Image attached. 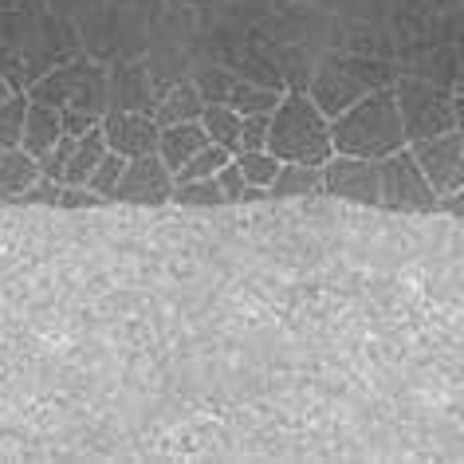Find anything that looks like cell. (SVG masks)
I'll use <instances>...</instances> for the list:
<instances>
[{
    "mask_svg": "<svg viewBox=\"0 0 464 464\" xmlns=\"http://www.w3.org/2000/svg\"><path fill=\"white\" fill-rule=\"evenodd\" d=\"M331 142H334V154H351V158H366V161H382V158H390L393 150L410 146L393 87L370 91L354 107L334 114Z\"/></svg>",
    "mask_w": 464,
    "mask_h": 464,
    "instance_id": "1",
    "label": "cell"
},
{
    "mask_svg": "<svg viewBox=\"0 0 464 464\" xmlns=\"http://www.w3.org/2000/svg\"><path fill=\"white\" fill-rule=\"evenodd\" d=\"M280 161H299V166H327L334 154L331 142V119L319 111L304 87H287L284 99L276 102L268 122V146Z\"/></svg>",
    "mask_w": 464,
    "mask_h": 464,
    "instance_id": "2",
    "label": "cell"
},
{
    "mask_svg": "<svg viewBox=\"0 0 464 464\" xmlns=\"http://www.w3.org/2000/svg\"><path fill=\"white\" fill-rule=\"evenodd\" d=\"M401 72L386 60L374 55H327L319 63L315 79H311V99L319 102V111L334 119L346 107H354L358 99H366L378 87H393V79Z\"/></svg>",
    "mask_w": 464,
    "mask_h": 464,
    "instance_id": "3",
    "label": "cell"
},
{
    "mask_svg": "<svg viewBox=\"0 0 464 464\" xmlns=\"http://www.w3.org/2000/svg\"><path fill=\"white\" fill-rule=\"evenodd\" d=\"M24 91L32 102H48L55 111L102 119L107 114V63L91 60V55H72V60L55 63L52 72H44Z\"/></svg>",
    "mask_w": 464,
    "mask_h": 464,
    "instance_id": "4",
    "label": "cell"
},
{
    "mask_svg": "<svg viewBox=\"0 0 464 464\" xmlns=\"http://www.w3.org/2000/svg\"><path fill=\"white\" fill-rule=\"evenodd\" d=\"M393 95H398V111L405 122V138L421 142V138H437L457 130V111H452V91L433 83L421 75H398L393 79Z\"/></svg>",
    "mask_w": 464,
    "mask_h": 464,
    "instance_id": "5",
    "label": "cell"
},
{
    "mask_svg": "<svg viewBox=\"0 0 464 464\" xmlns=\"http://www.w3.org/2000/svg\"><path fill=\"white\" fill-rule=\"evenodd\" d=\"M378 173H382V208H390V213H437L440 197L429 185L421 161L413 158L410 146L382 158Z\"/></svg>",
    "mask_w": 464,
    "mask_h": 464,
    "instance_id": "6",
    "label": "cell"
},
{
    "mask_svg": "<svg viewBox=\"0 0 464 464\" xmlns=\"http://www.w3.org/2000/svg\"><path fill=\"white\" fill-rule=\"evenodd\" d=\"M323 193L339 197V201H354L366 208H382V173L378 161L351 158V154H331L323 166Z\"/></svg>",
    "mask_w": 464,
    "mask_h": 464,
    "instance_id": "7",
    "label": "cell"
},
{
    "mask_svg": "<svg viewBox=\"0 0 464 464\" xmlns=\"http://www.w3.org/2000/svg\"><path fill=\"white\" fill-rule=\"evenodd\" d=\"M111 201L119 205H142V208H158V205H173V173L158 154L146 158H130L122 169V181L114 189Z\"/></svg>",
    "mask_w": 464,
    "mask_h": 464,
    "instance_id": "8",
    "label": "cell"
},
{
    "mask_svg": "<svg viewBox=\"0 0 464 464\" xmlns=\"http://www.w3.org/2000/svg\"><path fill=\"white\" fill-rule=\"evenodd\" d=\"M161 95L154 72L142 60H119L107 67V111H154Z\"/></svg>",
    "mask_w": 464,
    "mask_h": 464,
    "instance_id": "9",
    "label": "cell"
},
{
    "mask_svg": "<svg viewBox=\"0 0 464 464\" xmlns=\"http://www.w3.org/2000/svg\"><path fill=\"white\" fill-rule=\"evenodd\" d=\"M99 126H102V138H107V150L122 154L126 161L158 154L161 126L154 122V114H146V111H107Z\"/></svg>",
    "mask_w": 464,
    "mask_h": 464,
    "instance_id": "10",
    "label": "cell"
},
{
    "mask_svg": "<svg viewBox=\"0 0 464 464\" xmlns=\"http://www.w3.org/2000/svg\"><path fill=\"white\" fill-rule=\"evenodd\" d=\"M410 150H413V158L421 161V169H425L429 185L437 189V197H449L457 189V173L464 161V134L460 130L421 138V142H410Z\"/></svg>",
    "mask_w": 464,
    "mask_h": 464,
    "instance_id": "11",
    "label": "cell"
},
{
    "mask_svg": "<svg viewBox=\"0 0 464 464\" xmlns=\"http://www.w3.org/2000/svg\"><path fill=\"white\" fill-rule=\"evenodd\" d=\"M201 111H205L201 91H197V83L189 75H181V79H173L169 87H161V95H158L150 114H154L158 126H178V122H197Z\"/></svg>",
    "mask_w": 464,
    "mask_h": 464,
    "instance_id": "12",
    "label": "cell"
},
{
    "mask_svg": "<svg viewBox=\"0 0 464 464\" xmlns=\"http://www.w3.org/2000/svg\"><path fill=\"white\" fill-rule=\"evenodd\" d=\"M40 178H44L40 158H32L24 146L0 150V205H16Z\"/></svg>",
    "mask_w": 464,
    "mask_h": 464,
    "instance_id": "13",
    "label": "cell"
},
{
    "mask_svg": "<svg viewBox=\"0 0 464 464\" xmlns=\"http://www.w3.org/2000/svg\"><path fill=\"white\" fill-rule=\"evenodd\" d=\"M63 138V114L48 107V102H32L28 99V114H24V134H20V146L28 150L32 158H44L48 150Z\"/></svg>",
    "mask_w": 464,
    "mask_h": 464,
    "instance_id": "14",
    "label": "cell"
},
{
    "mask_svg": "<svg viewBox=\"0 0 464 464\" xmlns=\"http://www.w3.org/2000/svg\"><path fill=\"white\" fill-rule=\"evenodd\" d=\"M208 146V134L201 130V122H178V126H161L158 134V158L173 169H181L185 161H189L197 150Z\"/></svg>",
    "mask_w": 464,
    "mask_h": 464,
    "instance_id": "15",
    "label": "cell"
},
{
    "mask_svg": "<svg viewBox=\"0 0 464 464\" xmlns=\"http://www.w3.org/2000/svg\"><path fill=\"white\" fill-rule=\"evenodd\" d=\"M107 154V138H102V126H91L87 134L75 138V150L67 158V169H63V181L60 185H87L95 166Z\"/></svg>",
    "mask_w": 464,
    "mask_h": 464,
    "instance_id": "16",
    "label": "cell"
},
{
    "mask_svg": "<svg viewBox=\"0 0 464 464\" xmlns=\"http://www.w3.org/2000/svg\"><path fill=\"white\" fill-rule=\"evenodd\" d=\"M272 201L284 197H323V166H299V161H284L276 181L268 185Z\"/></svg>",
    "mask_w": 464,
    "mask_h": 464,
    "instance_id": "17",
    "label": "cell"
},
{
    "mask_svg": "<svg viewBox=\"0 0 464 464\" xmlns=\"http://www.w3.org/2000/svg\"><path fill=\"white\" fill-rule=\"evenodd\" d=\"M280 99H284V87L260 83V79H245V75H237V83L228 91V107L240 111V114H272Z\"/></svg>",
    "mask_w": 464,
    "mask_h": 464,
    "instance_id": "18",
    "label": "cell"
},
{
    "mask_svg": "<svg viewBox=\"0 0 464 464\" xmlns=\"http://www.w3.org/2000/svg\"><path fill=\"white\" fill-rule=\"evenodd\" d=\"M240 119L245 114L240 111H232L228 102H205V111H201V130L208 134V142H217V146H225L228 154H237V146H240Z\"/></svg>",
    "mask_w": 464,
    "mask_h": 464,
    "instance_id": "19",
    "label": "cell"
},
{
    "mask_svg": "<svg viewBox=\"0 0 464 464\" xmlns=\"http://www.w3.org/2000/svg\"><path fill=\"white\" fill-rule=\"evenodd\" d=\"M24 114H28V91H8V95L0 99V150L20 146Z\"/></svg>",
    "mask_w": 464,
    "mask_h": 464,
    "instance_id": "20",
    "label": "cell"
},
{
    "mask_svg": "<svg viewBox=\"0 0 464 464\" xmlns=\"http://www.w3.org/2000/svg\"><path fill=\"white\" fill-rule=\"evenodd\" d=\"M232 161L240 166L248 185H256V189H268L276 181V173H280L284 161L272 154V150H240V154H232Z\"/></svg>",
    "mask_w": 464,
    "mask_h": 464,
    "instance_id": "21",
    "label": "cell"
},
{
    "mask_svg": "<svg viewBox=\"0 0 464 464\" xmlns=\"http://www.w3.org/2000/svg\"><path fill=\"white\" fill-rule=\"evenodd\" d=\"M173 205H181V208H220L228 201H225V193H220L217 178H197V181L173 185Z\"/></svg>",
    "mask_w": 464,
    "mask_h": 464,
    "instance_id": "22",
    "label": "cell"
},
{
    "mask_svg": "<svg viewBox=\"0 0 464 464\" xmlns=\"http://www.w3.org/2000/svg\"><path fill=\"white\" fill-rule=\"evenodd\" d=\"M232 154L225 146H217V142H208L205 150H197V154L185 161L181 169H173V185H181V181H197V178H217L220 166H225Z\"/></svg>",
    "mask_w": 464,
    "mask_h": 464,
    "instance_id": "23",
    "label": "cell"
},
{
    "mask_svg": "<svg viewBox=\"0 0 464 464\" xmlns=\"http://www.w3.org/2000/svg\"><path fill=\"white\" fill-rule=\"evenodd\" d=\"M197 91H201L205 102H228V91L237 83V72L232 67H220V63H205L201 72L193 75Z\"/></svg>",
    "mask_w": 464,
    "mask_h": 464,
    "instance_id": "24",
    "label": "cell"
},
{
    "mask_svg": "<svg viewBox=\"0 0 464 464\" xmlns=\"http://www.w3.org/2000/svg\"><path fill=\"white\" fill-rule=\"evenodd\" d=\"M122 169H126V158H122V154H114V150H107V154H102V161L95 166V173H91V181H87V185L111 201L114 189H119V181H122Z\"/></svg>",
    "mask_w": 464,
    "mask_h": 464,
    "instance_id": "25",
    "label": "cell"
},
{
    "mask_svg": "<svg viewBox=\"0 0 464 464\" xmlns=\"http://www.w3.org/2000/svg\"><path fill=\"white\" fill-rule=\"evenodd\" d=\"M268 122H272V114H245V119H240V146H237V154H240V150H264V146H268Z\"/></svg>",
    "mask_w": 464,
    "mask_h": 464,
    "instance_id": "26",
    "label": "cell"
},
{
    "mask_svg": "<svg viewBox=\"0 0 464 464\" xmlns=\"http://www.w3.org/2000/svg\"><path fill=\"white\" fill-rule=\"evenodd\" d=\"M217 181H220V193H225V201L228 205H237V201H248V181H245V173H240L237 161H225L217 173Z\"/></svg>",
    "mask_w": 464,
    "mask_h": 464,
    "instance_id": "27",
    "label": "cell"
},
{
    "mask_svg": "<svg viewBox=\"0 0 464 464\" xmlns=\"http://www.w3.org/2000/svg\"><path fill=\"white\" fill-rule=\"evenodd\" d=\"M102 205H111V201L102 193L91 189V185H63L60 205L55 208H102Z\"/></svg>",
    "mask_w": 464,
    "mask_h": 464,
    "instance_id": "28",
    "label": "cell"
},
{
    "mask_svg": "<svg viewBox=\"0 0 464 464\" xmlns=\"http://www.w3.org/2000/svg\"><path fill=\"white\" fill-rule=\"evenodd\" d=\"M60 193H63V185H60V181L40 178L24 197H20L16 205H52V208H55V205H60Z\"/></svg>",
    "mask_w": 464,
    "mask_h": 464,
    "instance_id": "29",
    "label": "cell"
},
{
    "mask_svg": "<svg viewBox=\"0 0 464 464\" xmlns=\"http://www.w3.org/2000/svg\"><path fill=\"white\" fill-rule=\"evenodd\" d=\"M440 213H449V217H464V189L457 193H449V197H440Z\"/></svg>",
    "mask_w": 464,
    "mask_h": 464,
    "instance_id": "30",
    "label": "cell"
},
{
    "mask_svg": "<svg viewBox=\"0 0 464 464\" xmlns=\"http://www.w3.org/2000/svg\"><path fill=\"white\" fill-rule=\"evenodd\" d=\"M5 95H8V91H0V99H5Z\"/></svg>",
    "mask_w": 464,
    "mask_h": 464,
    "instance_id": "31",
    "label": "cell"
}]
</instances>
